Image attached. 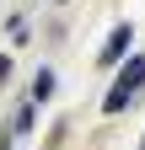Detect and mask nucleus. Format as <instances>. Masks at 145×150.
Masks as SVG:
<instances>
[{
    "instance_id": "f03ea898",
    "label": "nucleus",
    "mask_w": 145,
    "mask_h": 150,
    "mask_svg": "<svg viewBox=\"0 0 145 150\" xmlns=\"http://www.w3.org/2000/svg\"><path fill=\"white\" fill-rule=\"evenodd\" d=\"M129 43H134V27H129V22H118L113 32H107V43L97 48V64H102V70H107V64H118V59H124V48H129Z\"/></svg>"
},
{
    "instance_id": "7ed1b4c3",
    "label": "nucleus",
    "mask_w": 145,
    "mask_h": 150,
    "mask_svg": "<svg viewBox=\"0 0 145 150\" xmlns=\"http://www.w3.org/2000/svg\"><path fill=\"white\" fill-rule=\"evenodd\" d=\"M54 97V70H38L32 75V102H48Z\"/></svg>"
},
{
    "instance_id": "f257e3e1",
    "label": "nucleus",
    "mask_w": 145,
    "mask_h": 150,
    "mask_svg": "<svg viewBox=\"0 0 145 150\" xmlns=\"http://www.w3.org/2000/svg\"><path fill=\"white\" fill-rule=\"evenodd\" d=\"M140 86H145V54H134V59L118 70V81L107 86V97H102V112H124V107L140 97Z\"/></svg>"
},
{
    "instance_id": "20e7f679",
    "label": "nucleus",
    "mask_w": 145,
    "mask_h": 150,
    "mask_svg": "<svg viewBox=\"0 0 145 150\" xmlns=\"http://www.w3.org/2000/svg\"><path fill=\"white\" fill-rule=\"evenodd\" d=\"M6 75H11V59H6V54H0V86H6Z\"/></svg>"
}]
</instances>
